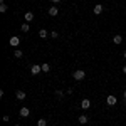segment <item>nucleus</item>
<instances>
[{"label": "nucleus", "mask_w": 126, "mask_h": 126, "mask_svg": "<svg viewBox=\"0 0 126 126\" xmlns=\"http://www.w3.org/2000/svg\"><path fill=\"white\" fill-rule=\"evenodd\" d=\"M81 108H82V109H89V108H91V101H89L87 97H84V99L81 101Z\"/></svg>", "instance_id": "39448f33"}, {"label": "nucleus", "mask_w": 126, "mask_h": 126, "mask_svg": "<svg viewBox=\"0 0 126 126\" xmlns=\"http://www.w3.org/2000/svg\"><path fill=\"white\" fill-rule=\"evenodd\" d=\"M19 114H20V116H22V118H27V116H29V114H30V109H29V108H25V106H24V108H20Z\"/></svg>", "instance_id": "20e7f679"}, {"label": "nucleus", "mask_w": 126, "mask_h": 126, "mask_svg": "<svg viewBox=\"0 0 126 126\" xmlns=\"http://www.w3.org/2000/svg\"><path fill=\"white\" fill-rule=\"evenodd\" d=\"M2 119H3V123H9V119H10V116H7V114H5V116L2 118Z\"/></svg>", "instance_id": "412c9836"}, {"label": "nucleus", "mask_w": 126, "mask_h": 126, "mask_svg": "<svg viewBox=\"0 0 126 126\" xmlns=\"http://www.w3.org/2000/svg\"><path fill=\"white\" fill-rule=\"evenodd\" d=\"M7 10H9V7H7V3H5V2H0V12H2V14H5Z\"/></svg>", "instance_id": "ddd939ff"}, {"label": "nucleus", "mask_w": 126, "mask_h": 126, "mask_svg": "<svg viewBox=\"0 0 126 126\" xmlns=\"http://www.w3.org/2000/svg\"><path fill=\"white\" fill-rule=\"evenodd\" d=\"M19 44H20L19 37H10V46H12V47H17Z\"/></svg>", "instance_id": "1a4fd4ad"}, {"label": "nucleus", "mask_w": 126, "mask_h": 126, "mask_svg": "<svg viewBox=\"0 0 126 126\" xmlns=\"http://www.w3.org/2000/svg\"><path fill=\"white\" fill-rule=\"evenodd\" d=\"M78 121H79V123H81V125H86L87 121H89V118H87L86 114H81V116L78 118Z\"/></svg>", "instance_id": "9b49d317"}, {"label": "nucleus", "mask_w": 126, "mask_h": 126, "mask_svg": "<svg viewBox=\"0 0 126 126\" xmlns=\"http://www.w3.org/2000/svg\"><path fill=\"white\" fill-rule=\"evenodd\" d=\"M113 42H114V44H121V42H123V37H121V35H114V37H113Z\"/></svg>", "instance_id": "4468645a"}, {"label": "nucleus", "mask_w": 126, "mask_h": 126, "mask_svg": "<svg viewBox=\"0 0 126 126\" xmlns=\"http://www.w3.org/2000/svg\"><path fill=\"white\" fill-rule=\"evenodd\" d=\"M37 126H47V121H46L44 118H40L39 121H37Z\"/></svg>", "instance_id": "f3484780"}, {"label": "nucleus", "mask_w": 126, "mask_h": 126, "mask_svg": "<svg viewBox=\"0 0 126 126\" xmlns=\"http://www.w3.org/2000/svg\"><path fill=\"white\" fill-rule=\"evenodd\" d=\"M57 37H59V34L56 30H52V32H50V39H57Z\"/></svg>", "instance_id": "a211bd4d"}, {"label": "nucleus", "mask_w": 126, "mask_h": 126, "mask_svg": "<svg viewBox=\"0 0 126 126\" xmlns=\"http://www.w3.org/2000/svg\"><path fill=\"white\" fill-rule=\"evenodd\" d=\"M116 103H118L116 96H113V94H109V96H108V99H106V104H108V106H114Z\"/></svg>", "instance_id": "7ed1b4c3"}, {"label": "nucleus", "mask_w": 126, "mask_h": 126, "mask_svg": "<svg viewBox=\"0 0 126 126\" xmlns=\"http://www.w3.org/2000/svg\"><path fill=\"white\" fill-rule=\"evenodd\" d=\"M24 19H25V22H32L34 20V12H25L24 14Z\"/></svg>", "instance_id": "6e6552de"}, {"label": "nucleus", "mask_w": 126, "mask_h": 126, "mask_svg": "<svg viewBox=\"0 0 126 126\" xmlns=\"http://www.w3.org/2000/svg\"><path fill=\"white\" fill-rule=\"evenodd\" d=\"M15 126H20V125H15Z\"/></svg>", "instance_id": "a878e982"}, {"label": "nucleus", "mask_w": 126, "mask_h": 126, "mask_svg": "<svg viewBox=\"0 0 126 126\" xmlns=\"http://www.w3.org/2000/svg\"><path fill=\"white\" fill-rule=\"evenodd\" d=\"M50 71V64H42V72H49Z\"/></svg>", "instance_id": "dca6fc26"}, {"label": "nucleus", "mask_w": 126, "mask_h": 126, "mask_svg": "<svg viewBox=\"0 0 126 126\" xmlns=\"http://www.w3.org/2000/svg\"><path fill=\"white\" fill-rule=\"evenodd\" d=\"M52 2H54V3H57V2H61V0H52Z\"/></svg>", "instance_id": "b1692460"}, {"label": "nucleus", "mask_w": 126, "mask_h": 126, "mask_svg": "<svg viewBox=\"0 0 126 126\" xmlns=\"http://www.w3.org/2000/svg\"><path fill=\"white\" fill-rule=\"evenodd\" d=\"M20 29H22V32H29L30 25H29V24H22V25H20Z\"/></svg>", "instance_id": "2eb2a0df"}, {"label": "nucleus", "mask_w": 126, "mask_h": 126, "mask_svg": "<svg viewBox=\"0 0 126 126\" xmlns=\"http://www.w3.org/2000/svg\"><path fill=\"white\" fill-rule=\"evenodd\" d=\"M123 56H125V57H126V50H125V52H123Z\"/></svg>", "instance_id": "393cba45"}, {"label": "nucleus", "mask_w": 126, "mask_h": 126, "mask_svg": "<svg viewBox=\"0 0 126 126\" xmlns=\"http://www.w3.org/2000/svg\"><path fill=\"white\" fill-rule=\"evenodd\" d=\"M72 78L76 79V81H82V79L86 78V72H84L82 69H78V71H74V74H72Z\"/></svg>", "instance_id": "f257e3e1"}, {"label": "nucleus", "mask_w": 126, "mask_h": 126, "mask_svg": "<svg viewBox=\"0 0 126 126\" xmlns=\"http://www.w3.org/2000/svg\"><path fill=\"white\" fill-rule=\"evenodd\" d=\"M39 37H40V39H47V37H49V32L46 29H40L39 30Z\"/></svg>", "instance_id": "9d476101"}, {"label": "nucleus", "mask_w": 126, "mask_h": 126, "mask_svg": "<svg viewBox=\"0 0 126 126\" xmlns=\"http://www.w3.org/2000/svg\"><path fill=\"white\" fill-rule=\"evenodd\" d=\"M123 72H125V74H126V66H123Z\"/></svg>", "instance_id": "4be33fe9"}, {"label": "nucleus", "mask_w": 126, "mask_h": 126, "mask_svg": "<svg viewBox=\"0 0 126 126\" xmlns=\"http://www.w3.org/2000/svg\"><path fill=\"white\" fill-rule=\"evenodd\" d=\"M15 96H17L19 101H24V99L27 97V93H25V91H17V93H15Z\"/></svg>", "instance_id": "423d86ee"}, {"label": "nucleus", "mask_w": 126, "mask_h": 126, "mask_svg": "<svg viewBox=\"0 0 126 126\" xmlns=\"http://www.w3.org/2000/svg\"><path fill=\"white\" fill-rule=\"evenodd\" d=\"M30 72H32L34 76H39L40 72H42V64H34V66L30 67Z\"/></svg>", "instance_id": "f03ea898"}, {"label": "nucleus", "mask_w": 126, "mask_h": 126, "mask_svg": "<svg viewBox=\"0 0 126 126\" xmlns=\"http://www.w3.org/2000/svg\"><path fill=\"white\" fill-rule=\"evenodd\" d=\"M56 96L61 99V97H64V93H62V91H56Z\"/></svg>", "instance_id": "aec40b11"}, {"label": "nucleus", "mask_w": 126, "mask_h": 126, "mask_svg": "<svg viewBox=\"0 0 126 126\" xmlns=\"http://www.w3.org/2000/svg\"><path fill=\"white\" fill-rule=\"evenodd\" d=\"M93 12H94V14H96V15H99V14H101V12H103V5H101V3H97L96 7H94V10H93Z\"/></svg>", "instance_id": "f8f14e48"}, {"label": "nucleus", "mask_w": 126, "mask_h": 126, "mask_svg": "<svg viewBox=\"0 0 126 126\" xmlns=\"http://www.w3.org/2000/svg\"><path fill=\"white\" fill-rule=\"evenodd\" d=\"M123 96H125V101H126V91H125V93H123Z\"/></svg>", "instance_id": "5701e85b"}, {"label": "nucleus", "mask_w": 126, "mask_h": 126, "mask_svg": "<svg viewBox=\"0 0 126 126\" xmlns=\"http://www.w3.org/2000/svg\"><path fill=\"white\" fill-rule=\"evenodd\" d=\"M14 54H15V57H22V56H24V52H22V50H15V52H14Z\"/></svg>", "instance_id": "6ab92c4d"}, {"label": "nucleus", "mask_w": 126, "mask_h": 126, "mask_svg": "<svg viewBox=\"0 0 126 126\" xmlns=\"http://www.w3.org/2000/svg\"><path fill=\"white\" fill-rule=\"evenodd\" d=\"M47 12H49V15H50V17H56V15L59 14V9H57V7H54V5H52V7H50V9H49Z\"/></svg>", "instance_id": "0eeeda50"}]
</instances>
